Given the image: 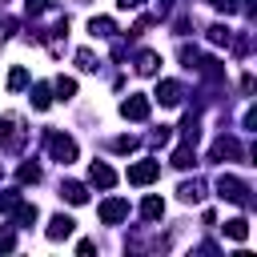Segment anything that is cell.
<instances>
[{
	"mask_svg": "<svg viewBox=\"0 0 257 257\" xmlns=\"http://www.w3.org/2000/svg\"><path fill=\"white\" fill-rule=\"evenodd\" d=\"M44 141H48V149H52V157H56L60 165H68V161H76V141H72V137H64V133H56V128H48V133H44Z\"/></svg>",
	"mask_w": 257,
	"mask_h": 257,
	"instance_id": "1",
	"label": "cell"
},
{
	"mask_svg": "<svg viewBox=\"0 0 257 257\" xmlns=\"http://www.w3.org/2000/svg\"><path fill=\"white\" fill-rule=\"evenodd\" d=\"M217 193L225 197V201H237V205H249V185H241L233 173H225L221 181H217Z\"/></svg>",
	"mask_w": 257,
	"mask_h": 257,
	"instance_id": "2",
	"label": "cell"
},
{
	"mask_svg": "<svg viewBox=\"0 0 257 257\" xmlns=\"http://www.w3.org/2000/svg\"><path fill=\"white\" fill-rule=\"evenodd\" d=\"M161 177V165L157 161H137V165H128V185H153Z\"/></svg>",
	"mask_w": 257,
	"mask_h": 257,
	"instance_id": "3",
	"label": "cell"
},
{
	"mask_svg": "<svg viewBox=\"0 0 257 257\" xmlns=\"http://www.w3.org/2000/svg\"><path fill=\"white\" fill-rule=\"evenodd\" d=\"M124 217H128V201L108 197V201L100 205V221H104V225H116V221H124Z\"/></svg>",
	"mask_w": 257,
	"mask_h": 257,
	"instance_id": "4",
	"label": "cell"
},
{
	"mask_svg": "<svg viewBox=\"0 0 257 257\" xmlns=\"http://www.w3.org/2000/svg\"><path fill=\"white\" fill-rule=\"evenodd\" d=\"M24 141L20 133V116H4V128H0V149H16Z\"/></svg>",
	"mask_w": 257,
	"mask_h": 257,
	"instance_id": "5",
	"label": "cell"
},
{
	"mask_svg": "<svg viewBox=\"0 0 257 257\" xmlns=\"http://www.w3.org/2000/svg\"><path fill=\"white\" fill-rule=\"evenodd\" d=\"M120 116H128V120H145V116H149V100H145V96H128V100H120Z\"/></svg>",
	"mask_w": 257,
	"mask_h": 257,
	"instance_id": "6",
	"label": "cell"
},
{
	"mask_svg": "<svg viewBox=\"0 0 257 257\" xmlns=\"http://www.w3.org/2000/svg\"><path fill=\"white\" fill-rule=\"evenodd\" d=\"M88 181H92V185H100V189H112V185H116V173H112L108 165H100V161H96V165L88 169Z\"/></svg>",
	"mask_w": 257,
	"mask_h": 257,
	"instance_id": "7",
	"label": "cell"
},
{
	"mask_svg": "<svg viewBox=\"0 0 257 257\" xmlns=\"http://www.w3.org/2000/svg\"><path fill=\"white\" fill-rule=\"evenodd\" d=\"M157 100L161 104H181V84L177 80H161L157 84Z\"/></svg>",
	"mask_w": 257,
	"mask_h": 257,
	"instance_id": "8",
	"label": "cell"
},
{
	"mask_svg": "<svg viewBox=\"0 0 257 257\" xmlns=\"http://www.w3.org/2000/svg\"><path fill=\"white\" fill-rule=\"evenodd\" d=\"M68 233H72V217L56 213V217L48 221V241H60V237H68Z\"/></svg>",
	"mask_w": 257,
	"mask_h": 257,
	"instance_id": "9",
	"label": "cell"
},
{
	"mask_svg": "<svg viewBox=\"0 0 257 257\" xmlns=\"http://www.w3.org/2000/svg\"><path fill=\"white\" fill-rule=\"evenodd\" d=\"M221 157H241V145H237L233 137H221V141L213 145V161H221Z\"/></svg>",
	"mask_w": 257,
	"mask_h": 257,
	"instance_id": "10",
	"label": "cell"
},
{
	"mask_svg": "<svg viewBox=\"0 0 257 257\" xmlns=\"http://www.w3.org/2000/svg\"><path fill=\"white\" fill-rule=\"evenodd\" d=\"M60 197H64L68 205H84V201H88V193H84V185H76V181H68V185H60Z\"/></svg>",
	"mask_w": 257,
	"mask_h": 257,
	"instance_id": "11",
	"label": "cell"
},
{
	"mask_svg": "<svg viewBox=\"0 0 257 257\" xmlns=\"http://www.w3.org/2000/svg\"><path fill=\"white\" fill-rule=\"evenodd\" d=\"M225 237H233V241H249V221H245V217L225 221Z\"/></svg>",
	"mask_w": 257,
	"mask_h": 257,
	"instance_id": "12",
	"label": "cell"
},
{
	"mask_svg": "<svg viewBox=\"0 0 257 257\" xmlns=\"http://www.w3.org/2000/svg\"><path fill=\"white\" fill-rule=\"evenodd\" d=\"M161 213H165V201H161V197H145V201H141V217H145V221H157Z\"/></svg>",
	"mask_w": 257,
	"mask_h": 257,
	"instance_id": "13",
	"label": "cell"
},
{
	"mask_svg": "<svg viewBox=\"0 0 257 257\" xmlns=\"http://www.w3.org/2000/svg\"><path fill=\"white\" fill-rule=\"evenodd\" d=\"M12 217H16V225H32V221H36V205L16 201V205H12Z\"/></svg>",
	"mask_w": 257,
	"mask_h": 257,
	"instance_id": "14",
	"label": "cell"
},
{
	"mask_svg": "<svg viewBox=\"0 0 257 257\" xmlns=\"http://www.w3.org/2000/svg\"><path fill=\"white\" fill-rule=\"evenodd\" d=\"M157 64H161V56H157V52H141V60H137V72L153 76V72H157Z\"/></svg>",
	"mask_w": 257,
	"mask_h": 257,
	"instance_id": "15",
	"label": "cell"
},
{
	"mask_svg": "<svg viewBox=\"0 0 257 257\" xmlns=\"http://www.w3.org/2000/svg\"><path fill=\"white\" fill-rule=\"evenodd\" d=\"M201 197H205V185L201 181H185L181 185V201H201Z\"/></svg>",
	"mask_w": 257,
	"mask_h": 257,
	"instance_id": "16",
	"label": "cell"
},
{
	"mask_svg": "<svg viewBox=\"0 0 257 257\" xmlns=\"http://www.w3.org/2000/svg\"><path fill=\"white\" fill-rule=\"evenodd\" d=\"M88 32H92V36H112V20L92 16V20H88Z\"/></svg>",
	"mask_w": 257,
	"mask_h": 257,
	"instance_id": "17",
	"label": "cell"
},
{
	"mask_svg": "<svg viewBox=\"0 0 257 257\" xmlns=\"http://www.w3.org/2000/svg\"><path fill=\"white\" fill-rule=\"evenodd\" d=\"M52 88H56L64 100H68V96H76V80H72V76H56V84H52Z\"/></svg>",
	"mask_w": 257,
	"mask_h": 257,
	"instance_id": "18",
	"label": "cell"
},
{
	"mask_svg": "<svg viewBox=\"0 0 257 257\" xmlns=\"http://www.w3.org/2000/svg\"><path fill=\"white\" fill-rule=\"evenodd\" d=\"M209 40H213V44H229V40H233V32H229L225 24H213V28H209Z\"/></svg>",
	"mask_w": 257,
	"mask_h": 257,
	"instance_id": "19",
	"label": "cell"
},
{
	"mask_svg": "<svg viewBox=\"0 0 257 257\" xmlns=\"http://www.w3.org/2000/svg\"><path fill=\"white\" fill-rule=\"evenodd\" d=\"M76 60H80V68H84V72H96V64H100V60H96L88 48H80V52H76Z\"/></svg>",
	"mask_w": 257,
	"mask_h": 257,
	"instance_id": "20",
	"label": "cell"
},
{
	"mask_svg": "<svg viewBox=\"0 0 257 257\" xmlns=\"http://www.w3.org/2000/svg\"><path fill=\"white\" fill-rule=\"evenodd\" d=\"M24 84H28V72H24V68H12V76H8V88H12V92H20Z\"/></svg>",
	"mask_w": 257,
	"mask_h": 257,
	"instance_id": "21",
	"label": "cell"
},
{
	"mask_svg": "<svg viewBox=\"0 0 257 257\" xmlns=\"http://www.w3.org/2000/svg\"><path fill=\"white\" fill-rule=\"evenodd\" d=\"M48 100H52V96H48V88H44V84H36V88H32V104H36V108H48Z\"/></svg>",
	"mask_w": 257,
	"mask_h": 257,
	"instance_id": "22",
	"label": "cell"
},
{
	"mask_svg": "<svg viewBox=\"0 0 257 257\" xmlns=\"http://www.w3.org/2000/svg\"><path fill=\"white\" fill-rule=\"evenodd\" d=\"M112 149H116V153H133V149H137V141H133V137H116V141H112Z\"/></svg>",
	"mask_w": 257,
	"mask_h": 257,
	"instance_id": "23",
	"label": "cell"
},
{
	"mask_svg": "<svg viewBox=\"0 0 257 257\" xmlns=\"http://www.w3.org/2000/svg\"><path fill=\"white\" fill-rule=\"evenodd\" d=\"M16 245V237H12V229H0V253H8Z\"/></svg>",
	"mask_w": 257,
	"mask_h": 257,
	"instance_id": "24",
	"label": "cell"
},
{
	"mask_svg": "<svg viewBox=\"0 0 257 257\" xmlns=\"http://www.w3.org/2000/svg\"><path fill=\"white\" fill-rule=\"evenodd\" d=\"M36 177H40V169H36V165H24V169H20V181H24V185H28V181H36Z\"/></svg>",
	"mask_w": 257,
	"mask_h": 257,
	"instance_id": "25",
	"label": "cell"
},
{
	"mask_svg": "<svg viewBox=\"0 0 257 257\" xmlns=\"http://www.w3.org/2000/svg\"><path fill=\"white\" fill-rule=\"evenodd\" d=\"M213 4H217L221 12H237V8H241V0H213Z\"/></svg>",
	"mask_w": 257,
	"mask_h": 257,
	"instance_id": "26",
	"label": "cell"
},
{
	"mask_svg": "<svg viewBox=\"0 0 257 257\" xmlns=\"http://www.w3.org/2000/svg\"><path fill=\"white\" fill-rule=\"evenodd\" d=\"M116 4H120V8H141L145 0H116Z\"/></svg>",
	"mask_w": 257,
	"mask_h": 257,
	"instance_id": "27",
	"label": "cell"
},
{
	"mask_svg": "<svg viewBox=\"0 0 257 257\" xmlns=\"http://www.w3.org/2000/svg\"><path fill=\"white\" fill-rule=\"evenodd\" d=\"M0 173H4V169H0Z\"/></svg>",
	"mask_w": 257,
	"mask_h": 257,
	"instance_id": "28",
	"label": "cell"
}]
</instances>
